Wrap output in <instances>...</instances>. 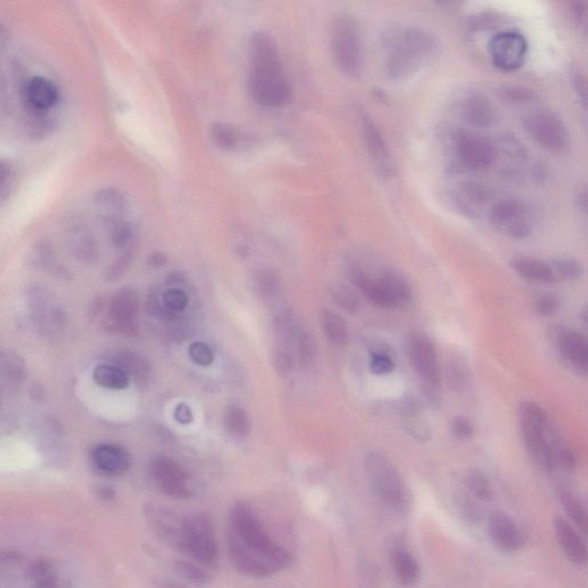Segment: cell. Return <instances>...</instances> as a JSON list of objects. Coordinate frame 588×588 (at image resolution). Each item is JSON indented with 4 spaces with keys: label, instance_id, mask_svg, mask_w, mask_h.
Masks as SVG:
<instances>
[{
    "label": "cell",
    "instance_id": "44",
    "mask_svg": "<svg viewBox=\"0 0 588 588\" xmlns=\"http://www.w3.org/2000/svg\"><path fill=\"white\" fill-rule=\"evenodd\" d=\"M551 269L557 276L561 277L563 280L575 281L581 279L584 273V268L579 261L573 259V257H559L554 259L550 264Z\"/></svg>",
    "mask_w": 588,
    "mask_h": 588
},
{
    "label": "cell",
    "instance_id": "29",
    "mask_svg": "<svg viewBox=\"0 0 588 588\" xmlns=\"http://www.w3.org/2000/svg\"><path fill=\"white\" fill-rule=\"evenodd\" d=\"M28 265L36 271L54 273L66 277L68 272L59 263L54 245L47 240H40L28 253Z\"/></svg>",
    "mask_w": 588,
    "mask_h": 588
},
{
    "label": "cell",
    "instance_id": "4",
    "mask_svg": "<svg viewBox=\"0 0 588 588\" xmlns=\"http://www.w3.org/2000/svg\"><path fill=\"white\" fill-rule=\"evenodd\" d=\"M365 471L370 486L382 505L393 513L405 514L410 507L408 490L400 473L388 455L369 453Z\"/></svg>",
    "mask_w": 588,
    "mask_h": 588
},
{
    "label": "cell",
    "instance_id": "46",
    "mask_svg": "<svg viewBox=\"0 0 588 588\" xmlns=\"http://www.w3.org/2000/svg\"><path fill=\"white\" fill-rule=\"evenodd\" d=\"M333 301L349 313H357L360 308V300L357 293L346 285H336L332 290Z\"/></svg>",
    "mask_w": 588,
    "mask_h": 588
},
{
    "label": "cell",
    "instance_id": "21",
    "mask_svg": "<svg viewBox=\"0 0 588 588\" xmlns=\"http://www.w3.org/2000/svg\"><path fill=\"white\" fill-rule=\"evenodd\" d=\"M489 534L494 545L503 551L514 553L522 549L523 533L508 515L494 513L489 519Z\"/></svg>",
    "mask_w": 588,
    "mask_h": 588
},
{
    "label": "cell",
    "instance_id": "51",
    "mask_svg": "<svg viewBox=\"0 0 588 588\" xmlns=\"http://www.w3.org/2000/svg\"><path fill=\"white\" fill-rule=\"evenodd\" d=\"M257 289L263 296L272 297L279 292L280 283L275 273L271 271H261L256 277Z\"/></svg>",
    "mask_w": 588,
    "mask_h": 588
},
{
    "label": "cell",
    "instance_id": "43",
    "mask_svg": "<svg viewBox=\"0 0 588 588\" xmlns=\"http://www.w3.org/2000/svg\"><path fill=\"white\" fill-rule=\"evenodd\" d=\"M213 140L217 147L223 150H233L239 143V134L236 128L231 124L224 122H216L211 129Z\"/></svg>",
    "mask_w": 588,
    "mask_h": 588
},
{
    "label": "cell",
    "instance_id": "7",
    "mask_svg": "<svg viewBox=\"0 0 588 588\" xmlns=\"http://www.w3.org/2000/svg\"><path fill=\"white\" fill-rule=\"evenodd\" d=\"M180 551L205 569H214L219 562L214 525L205 514L185 517L182 545Z\"/></svg>",
    "mask_w": 588,
    "mask_h": 588
},
{
    "label": "cell",
    "instance_id": "47",
    "mask_svg": "<svg viewBox=\"0 0 588 588\" xmlns=\"http://www.w3.org/2000/svg\"><path fill=\"white\" fill-rule=\"evenodd\" d=\"M177 570L180 571V574L183 575L187 581L197 584H206L209 579V574L207 569L205 567L197 565V563L192 561H182L177 565Z\"/></svg>",
    "mask_w": 588,
    "mask_h": 588
},
{
    "label": "cell",
    "instance_id": "24",
    "mask_svg": "<svg viewBox=\"0 0 588 588\" xmlns=\"http://www.w3.org/2000/svg\"><path fill=\"white\" fill-rule=\"evenodd\" d=\"M24 96H26V102L29 104L31 110L38 113L51 110L56 106L60 99L58 87L43 76H35L28 80L26 88H24Z\"/></svg>",
    "mask_w": 588,
    "mask_h": 588
},
{
    "label": "cell",
    "instance_id": "2",
    "mask_svg": "<svg viewBox=\"0 0 588 588\" xmlns=\"http://www.w3.org/2000/svg\"><path fill=\"white\" fill-rule=\"evenodd\" d=\"M248 91L256 104L281 107L291 102L292 88L284 76L276 40L267 31L252 32L248 42Z\"/></svg>",
    "mask_w": 588,
    "mask_h": 588
},
{
    "label": "cell",
    "instance_id": "36",
    "mask_svg": "<svg viewBox=\"0 0 588 588\" xmlns=\"http://www.w3.org/2000/svg\"><path fill=\"white\" fill-rule=\"evenodd\" d=\"M114 365L119 366L121 370L128 374V377H134L137 381H145L151 372L148 362L139 354L132 350H120L115 354Z\"/></svg>",
    "mask_w": 588,
    "mask_h": 588
},
{
    "label": "cell",
    "instance_id": "13",
    "mask_svg": "<svg viewBox=\"0 0 588 588\" xmlns=\"http://www.w3.org/2000/svg\"><path fill=\"white\" fill-rule=\"evenodd\" d=\"M150 473L156 487L174 499H188L192 495L187 471L171 458L156 457L150 463Z\"/></svg>",
    "mask_w": 588,
    "mask_h": 588
},
{
    "label": "cell",
    "instance_id": "8",
    "mask_svg": "<svg viewBox=\"0 0 588 588\" xmlns=\"http://www.w3.org/2000/svg\"><path fill=\"white\" fill-rule=\"evenodd\" d=\"M519 420L531 457L542 469L550 473L554 469V462L550 439L546 433L549 428V415L537 402L525 401L519 407Z\"/></svg>",
    "mask_w": 588,
    "mask_h": 588
},
{
    "label": "cell",
    "instance_id": "16",
    "mask_svg": "<svg viewBox=\"0 0 588 588\" xmlns=\"http://www.w3.org/2000/svg\"><path fill=\"white\" fill-rule=\"evenodd\" d=\"M64 236L71 256L80 264L94 265L98 260V244L94 233L82 219L72 215L67 220Z\"/></svg>",
    "mask_w": 588,
    "mask_h": 588
},
{
    "label": "cell",
    "instance_id": "34",
    "mask_svg": "<svg viewBox=\"0 0 588 588\" xmlns=\"http://www.w3.org/2000/svg\"><path fill=\"white\" fill-rule=\"evenodd\" d=\"M350 280L372 304L381 308H393L388 294L378 279L374 280L361 271H353L350 273Z\"/></svg>",
    "mask_w": 588,
    "mask_h": 588
},
{
    "label": "cell",
    "instance_id": "35",
    "mask_svg": "<svg viewBox=\"0 0 588 588\" xmlns=\"http://www.w3.org/2000/svg\"><path fill=\"white\" fill-rule=\"evenodd\" d=\"M27 584L28 588H60L54 566L42 559L28 562Z\"/></svg>",
    "mask_w": 588,
    "mask_h": 588
},
{
    "label": "cell",
    "instance_id": "60",
    "mask_svg": "<svg viewBox=\"0 0 588 588\" xmlns=\"http://www.w3.org/2000/svg\"><path fill=\"white\" fill-rule=\"evenodd\" d=\"M573 13H574V18L575 21L578 22V24H581L583 27H586L587 23V10H586V5L585 4L582 3H575L573 5Z\"/></svg>",
    "mask_w": 588,
    "mask_h": 588
},
{
    "label": "cell",
    "instance_id": "39",
    "mask_svg": "<svg viewBox=\"0 0 588 588\" xmlns=\"http://www.w3.org/2000/svg\"><path fill=\"white\" fill-rule=\"evenodd\" d=\"M559 500L573 525L583 533H587L588 517L585 506L582 501L574 493L566 490L559 491Z\"/></svg>",
    "mask_w": 588,
    "mask_h": 588
},
{
    "label": "cell",
    "instance_id": "58",
    "mask_svg": "<svg viewBox=\"0 0 588 588\" xmlns=\"http://www.w3.org/2000/svg\"><path fill=\"white\" fill-rule=\"evenodd\" d=\"M12 172H13V167H12L10 161L0 158V192L5 188L8 180L11 179Z\"/></svg>",
    "mask_w": 588,
    "mask_h": 588
},
{
    "label": "cell",
    "instance_id": "9",
    "mask_svg": "<svg viewBox=\"0 0 588 588\" xmlns=\"http://www.w3.org/2000/svg\"><path fill=\"white\" fill-rule=\"evenodd\" d=\"M527 135L545 150L562 155L569 150L570 135L557 113L547 108H534L522 118Z\"/></svg>",
    "mask_w": 588,
    "mask_h": 588
},
{
    "label": "cell",
    "instance_id": "38",
    "mask_svg": "<svg viewBox=\"0 0 588 588\" xmlns=\"http://www.w3.org/2000/svg\"><path fill=\"white\" fill-rule=\"evenodd\" d=\"M94 381L102 388L108 390H124L128 388V374L114 365H97L92 373Z\"/></svg>",
    "mask_w": 588,
    "mask_h": 588
},
{
    "label": "cell",
    "instance_id": "22",
    "mask_svg": "<svg viewBox=\"0 0 588 588\" xmlns=\"http://www.w3.org/2000/svg\"><path fill=\"white\" fill-rule=\"evenodd\" d=\"M460 114L471 126L487 128L492 126L497 114L492 103L481 92H468L460 100Z\"/></svg>",
    "mask_w": 588,
    "mask_h": 588
},
{
    "label": "cell",
    "instance_id": "3",
    "mask_svg": "<svg viewBox=\"0 0 588 588\" xmlns=\"http://www.w3.org/2000/svg\"><path fill=\"white\" fill-rule=\"evenodd\" d=\"M386 74L405 80L428 66L438 54L436 38L428 30L414 26H394L382 36Z\"/></svg>",
    "mask_w": 588,
    "mask_h": 588
},
{
    "label": "cell",
    "instance_id": "57",
    "mask_svg": "<svg viewBox=\"0 0 588 588\" xmlns=\"http://www.w3.org/2000/svg\"><path fill=\"white\" fill-rule=\"evenodd\" d=\"M276 366L280 374H289L291 372L293 366L292 357L288 352L281 350V352L277 353Z\"/></svg>",
    "mask_w": 588,
    "mask_h": 588
},
{
    "label": "cell",
    "instance_id": "50",
    "mask_svg": "<svg viewBox=\"0 0 588 588\" xmlns=\"http://www.w3.org/2000/svg\"><path fill=\"white\" fill-rule=\"evenodd\" d=\"M370 370L374 374H388L393 372L394 362L392 357L384 352H373L370 354Z\"/></svg>",
    "mask_w": 588,
    "mask_h": 588
},
{
    "label": "cell",
    "instance_id": "59",
    "mask_svg": "<svg viewBox=\"0 0 588 588\" xmlns=\"http://www.w3.org/2000/svg\"><path fill=\"white\" fill-rule=\"evenodd\" d=\"M574 84H575V90H577V94L579 96V98H581L584 105H585L586 104V80H585V78H584V76L581 74V72H575Z\"/></svg>",
    "mask_w": 588,
    "mask_h": 588
},
{
    "label": "cell",
    "instance_id": "10",
    "mask_svg": "<svg viewBox=\"0 0 588 588\" xmlns=\"http://www.w3.org/2000/svg\"><path fill=\"white\" fill-rule=\"evenodd\" d=\"M495 231L513 239H525L533 229V213L525 201L506 199L495 203L489 212Z\"/></svg>",
    "mask_w": 588,
    "mask_h": 588
},
{
    "label": "cell",
    "instance_id": "40",
    "mask_svg": "<svg viewBox=\"0 0 588 588\" xmlns=\"http://www.w3.org/2000/svg\"><path fill=\"white\" fill-rule=\"evenodd\" d=\"M224 426L229 433L239 437H248L251 433V422L248 414L239 406H229L225 409Z\"/></svg>",
    "mask_w": 588,
    "mask_h": 588
},
{
    "label": "cell",
    "instance_id": "15",
    "mask_svg": "<svg viewBox=\"0 0 588 588\" xmlns=\"http://www.w3.org/2000/svg\"><path fill=\"white\" fill-rule=\"evenodd\" d=\"M489 51L493 63L499 70L511 71L525 63L527 43L518 32H500L491 39Z\"/></svg>",
    "mask_w": 588,
    "mask_h": 588
},
{
    "label": "cell",
    "instance_id": "37",
    "mask_svg": "<svg viewBox=\"0 0 588 588\" xmlns=\"http://www.w3.org/2000/svg\"><path fill=\"white\" fill-rule=\"evenodd\" d=\"M321 322L325 336L332 344L337 348H342L348 344L349 330L344 318L332 310L324 309L321 313Z\"/></svg>",
    "mask_w": 588,
    "mask_h": 588
},
{
    "label": "cell",
    "instance_id": "12",
    "mask_svg": "<svg viewBox=\"0 0 588 588\" xmlns=\"http://www.w3.org/2000/svg\"><path fill=\"white\" fill-rule=\"evenodd\" d=\"M139 309V294L128 288L119 290L113 294L108 306L106 328L123 336H135L139 332L136 323Z\"/></svg>",
    "mask_w": 588,
    "mask_h": 588
},
{
    "label": "cell",
    "instance_id": "25",
    "mask_svg": "<svg viewBox=\"0 0 588 588\" xmlns=\"http://www.w3.org/2000/svg\"><path fill=\"white\" fill-rule=\"evenodd\" d=\"M27 565L19 551L0 549V588L28 587Z\"/></svg>",
    "mask_w": 588,
    "mask_h": 588
},
{
    "label": "cell",
    "instance_id": "56",
    "mask_svg": "<svg viewBox=\"0 0 588 588\" xmlns=\"http://www.w3.org/2000/svg\"><path fill=\"white\" fill-rule=\"evenodd\" d=\"M174 418L177 422L181 423V424H190L193 421V414L190 407L187 404H183V402L177 406L174 412Z\"/></svg>",
    "mask_w": 588,
    "mask_h": 588
},
{
    "label": "cell",
    "instance_id": "20",
    "mask_svg": "<svg viewBox=\"0 0 588 588\" xmlns=\"http://www.w3.org/2000/svg\"><path fill=\"white\" fill-rule=\"evenodd\" d=\"M91 462L97 471L107 476H120L131 468V457L124 447L99 444L91 450Z\"/></svg>",
    "mask_w": 588,
    "mask_h": 588
},
{
    "label": "cell",
    "instance_id": "30",
    "mask_svg": "<svg viewBox=\"0 0 588 588\" xmlns=\"http://www.w3.org/2000/svg\"><path fill=\"white\" fill-rule=\"evenodd\" d=\"M393 308L408 307L413 302V290L404 277L394 272H384L380 279Z\"/></svg>",
    "mask_w": 588,
    "mask_h": 588
},
{
    "label": "cell",
    "instance_id": "53",
    "mask_svg": "<svg viewBox=\"0 0 588 588\" xmlns=\"http://www.w3.org/2000/svg\"><path fill=\"white\" fill-rule=\"evenodd\" d=\"M502 95L506 99H508L513 103H525L534 98V94L533 91L517 87L503 88Z\"/></svg>",
    "mask_w": 588,
    "mask_h": 588
},
{
    "label": "cell",
    "instance_id": "31",
    "mask_svg": "<svg viewBox=\"0 0 588 588\" xmlns=\"http://www.w3.org/2000/svg\"><path fill=\"white\" fill-rule=\"evenodd\" d=\"M455 199L463 211L477 214L489 204L491 193L479 183H463L455 191Z\"/></svg>",
    "mask_w": 588,
    "mask_h": 588
},
{
    "label": "cell",
    "instance_id": "11",
    "mask_svg": "<svg viewBox=\"0 0 588 588\" xmlns=\"http://www.w3.org/2000/svg\"><path fill=\"white\" fill-rule=\"evenodd\" d=\"M453 150L461 166L471 172L485 171L495 163L494 143L478 132H455Z\"/></svg>",
    "mask_w": 588,
    "mask_h": 588
},
{
    "label": "cell",
    "instance_id": "49",
    "mask_svg": "<svg viewBox=\"0 0 588 588\" xmlns=\"http://www.w3.org/2000/svg\"><path fill=\"white\" fill-rule=\"evenodd\" d=\"M189 357L196 365L209 366L214 362V353L207 344L203 341H196L189 348Z\"/></svg>",
    "mask_w": 588,
    "mask_h": 588
},
{
    "label": "cell",
    "instance_id": "1",
    "mask_svg": "<svg viewBox=\"0 0 588 588\" xmlns=\"http://www.w3.org/2000/svg\"><path fill=\"white\" fill-rule=\"evenodd\" d=\"M227 550L233 569L248 578H268L292 566V554L272 535L251 506L237 502L228 515Z\"/></svg>",
    "mask_w": 588,
    "mask_h": 588
},
{
    "label": "cell",
    "instance_id": "33",
    "mask_svg": "<svg viewBox=\"0 0 588 588\" xmlns=\"http://www.w3.org/2000/svg\"><path fill=\"white\" fill-rule=\"evenodd\" d=\"M95 204L107 223L122 220L127 201L122 193L114 188H104L96 193Z\"/></svg>",
    "mask_w": 588,
    "mask_h": 588
},
{
    "label": "cell",
    "instance_id": "52",
    "mask_svg": "<svg viewBox=\"0 0 588 588\" xmlns=\"http://www.w3.org/2000/svg\"><path fill=\"white\" fill-rule=\"evenodd\" d=\"M559 308V300L557 296L554 294H545L539 298L537 302H535V310H537L539 315L542 316H550L554 315Z\"/></svg>",
    "mask_w": 588,
    "mask_h": 588
},
{
    "label": "cell",
    "instance_id": "41",
    "mask_svg": "<svg viewBox=\"0 0 588 588\" xmlns=\"http://www.w3.org/2000/svg\"><path fill=\"white\" fill-rule=\"evenodd\" d=\"M466 485L471 494L478 500L491 501L493 498V489L490 479L481 470H471L466 477Z\"/></svg>",
    "mask_w": 588,
    "mask_h": 588
},
{
    "label": "cell",
    "instance_id": "48",
    "mask_svg": "<svg viewBox=\"0 0 588 588\" xmlns=\"http://www.w3.org/2000/svg\"><path fill=\"white\" fill-rule=\"evenodd\" d=\"M163 302L164 307H166L169 312L176 314L183 312V310L188 307L189 298L187 293L182 291V290L171 289L164 293Z\"/></svg>",
    "mask_w": 588,
    "mask_h": 588
},
{
    "label": "cell",
    "instance_id": "6",
    "mask_svg": "<svg viewBox=\"0 0 588 588\" xmlns=\"http://www.w3.org/2000/svg\"><path fill=\"white\" fill-rule=\"evenodd\" d=\"M332 52L338 70L349 79L360 78L364 70V46L360 27L349 14L338 16L332 24Z\"/></svg>",
    "mask_w": 588,
    "mask_h": 588
},
{
    "label": "cell",
    "instance_id": "14",
    "mask_svg": "<svg viewBox=\"0 0 588 588\" xmlns=\"http://www.w3.org/2000/svg\"><path fill=\"white\" fill-rule=\"evenodd\" d=\"M144 517L152 533L160 542L167 543L176 550L182 545L185 517H180L176 511L160 505H147L144 508Z\"/></svg>",
    "mask_w": 588,
    "mask_h": 588
},
{
    "label": "cell",
    "instance_id": "62",
    "mask_svg": "<svg viewBox=\"0 0 588 588\" xmlns=\"http://www.w3.org/2000/svg\"><path fill=\"white\" fill-rule=\"evenodd\" d=\"M167 257L166 256L164 255V253H155V255L151 256L150 257V264L152 265H155V267H160V265H164L166 264Z\"/></svg>",
    "mask_w": 588,
    "mask_h": 588
},
{
    "label": "cell",
    "instance_id": "23",
    "mask_svg": "<svg viewBox=\"0 0 588 588\" xmlns=\"http://www.w3.org/2000/svg\"><path fill=\"white\" fill-rule=\"evenodd\" d=\"M554 531L559 546L569 561L577 566L587 562V547L579 531L561 517L555 518Z\"/></svg>",
    "mask_w": 588,
    "mask_h": 588
},
{
    "label": "cell",
    "instance_id": "42",
    "mask_svg": "<svg viewBox=\"0 0 588 588\" xmlns=\"http://www.w3.org/2000/svg\"><path fill=\"white\" fill-rule=\"evenodd\" d=\"M551 457H553L554 466H559L567 473H573L575 469V457L573 449L562 439H553L550 441Z\"/></svg>",
    "mask_w": 588,
    "mask_h": 588
},
{
    "label": "cell",
    "instance_id": "27",
    "mask_svg": "<svg viewBox=\"0 0 588 588\" xmlns=\"http://www.w3.org/2000/svg\"><path fill=\"white\" fill-rule=\"evenodd\" d=\"M390 562L394 578L402 587H415L420 582V565L414 555L404 547H397L391 551Z\"/></svg>",
    "mask_w": 588,
    "mask_h": 588
},
{
    "label": "cell",
    "instance_id": "61",
    "mask_svg": "<svg viewBox=\"0 0 588 588\" xmlns=\"http://www.w3.org/2000/svg\"><path fill=\"white\" fill-rule=\"evenodd\" d=\"M577 204H578L579 209H581V211L583 213H586V209H587V191H586L585 187H583V188L579 189V191L577 192Z\"/></svg>",
    "mask_w": 588,
    "mask_h": 588
},
{
    "label": "cell",
    "instance_id": "45",
    "mask_svg": "<svg viewBox=\"0 0 588 588\" xmlns=\"http://www.w3.org/2000/svg\"><path fill=\"white\" fill-rule=\"evenodd\" d=\"M110 224V236L113 247L118 249H124L130 245L134 239V231L130 224L124 223L122 220L107 223Z\"/></svg>",
    "mask_w": 588,
    "mask_h": 588
},
{
    "label": "cell",
    "instance_id": "55",
    "mask_svg": "<svg viewBox=\"0 0 588 588\" xmlns=\"http://www.w3.org/2000/svg\"><path fill=\"white\" fill-rule=\"evenodd\" d=\"M129 263H130V252L124 253L113 264L112 267L108 269L106 279L110 281L119 279L127 271Z\"/></svg>",
    "mask_w": 588,
    "mask_h": 588
},
{
    "label": "cell",
    "instance_id": "17",
    "mask_svg": "<svg viewBox=\"0 0 588 588\" xmlns=\"http://www.w3.org/2000/svg\"><path fill=\"white\" fill-rule=\"evenodd\" d=\"M361 126L365 148L374 169L378 174L390 177L394 172L393 160L384 136L369 115L362 114Z\"/></svg>",
    "mask_w": 588,
    "mask_h": 588
},
{
    "label": "cell",
    "instance_id": "19",
    "mask_svg": "<svg viewBox=\"0 0 588 588\" xmlns=\"http://www.w3.org/2000/svg\"><path fill=\"white\" fill-rule=\"evenodd\" d=\"M27 378V365L21 356L0 349V400L14 397L21 391Z\"/></svg>",
    "mask_w": 588,
    "mask_h": 588
},
{
    "label": "cell",
    "instance_id": "5",
    "mask_svg": "<svg viewBox=\"0 0 588 588\" xmlns=\"http://www.w3.org/2000/svg\"><path fill=\"white\" fill-rule=\"evenodd\" d=\"M28 316L36 332L47 340H55L66 332L68 313L50 289L44 285H30L24 294Z\"/></svg>",
    "mask_w": 588,
    "mask_h": 588
},
{
    "label": "cell",
    "instance_id": "54",
    "mask_svg": "<svg viewBox=\"0 0 588 588\" xmlns=\"http://www.w3.org/2000/svg\"><path fill=\"white\" fill-rule=\"evenodd\" d=\"M452 429L455 436L462 441L470 439L474 436L475 429L473 423L466 420V417H457L453 421Z\"/></svg>",
    "mask_w": 588,
    "mask_h": 588
},
{
    "label": "cell",
    "instance_id": "18",
    "mask_svg": "<svg viewBox=\"0 0 588 588\" xmlns=\"http://www.w3.org/2000/svg\"><path fill=\"white\" fill-rule=\"evenodd\" d=\"M410 360L422 381L437 385L441 381V369L436 349L424 334L413 337L409 346Z\"/></svg>",
    "mask_w": 588,
    "mask_h": 588
},
{
    "label": "cell",
    "instance_id": "28",
    "mask_svg": "<svg viewBox=\"0 0 588 588\" xmlns=\"http://www.w3.org/2000/svg\"><path fill=\"white\" fill-rule=\"evenodd\" d=\"M559 348L563 357L583 373L587 372L588 346L581 333L567 330L559 336Z\"/></svg>",
    "mask_w": 588,
    "mask_h": 588
},
{
    "label": "cell",
    "instance_id": "32",
    "mask_svg": "<svg viewBox=\"0 0 588 588\" xmlns=\"http://www.w3.org/2000/svg\"><path fill=\"white\" fill-rule=\"evenodd\" d=\"M510 264L514 271L523 279L538 281V283H553L558 280L550 264L533 259V257L517 256L511 260Z\"/></svg>",
    "mask_w": 588,
    "mask_h": 588
},
{
    "label": "cell",
    "instance_id": "26",
    "mask_svg": "<svg viewBox=\"0 0 588 588\" xmlns=\"http://www.w3.org/2000/svg\"><path fill=\"white\" fill-rule=\"evenodd\" d=\"M38 441L43 457L51 461H63L67 457L62 426L55 420H46L38 426Z\"/></svg>",
    "mask_w": 588,
    "mask_h": 588
}]
</instances>
